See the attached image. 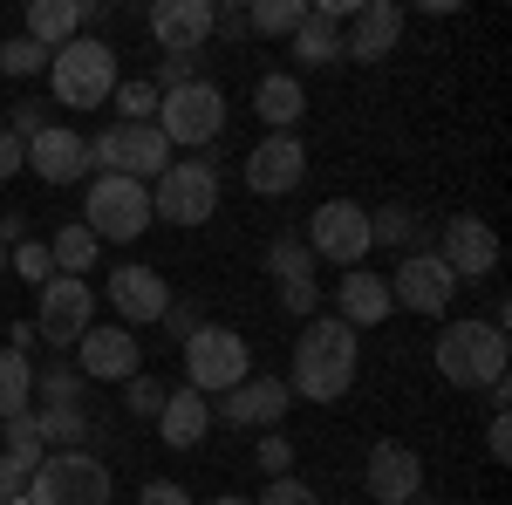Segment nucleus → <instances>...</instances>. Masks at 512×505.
Returning a JSON list of instances; mask_svg holds the SVG:
<instances>
[{"mask_svg": "<svg viewBox=\"0 0 512 505\" xmlns=\"http://www.w3.org/2000/svg\"><path fill=\"white\" fill-rule=\"evenodd\" d=\"M48 253H55V273H69V280H82V273L96 267V253H103V239L89 233L82 219H69L62 233L48 239Z\"/></svg>", "mask_w": 512, "mask_h": 505, "instance_id": "c85d7f7f", "label": "nucleus"}, {"mask_svg": "<svg viewBox=\"0 0 512 505\" xmlns=\"http://www.w3.org/2000/svg\"><path fill=\"white\" fill-rule=\"evenodd\" d=\"M355 369H362L355 328L335 314H308V328L294 342V369L280 383H287V396H308V403H342L355 389Z\"/></svg>", "mask_w": 512, "mask_h": 505, "instance_id": "f257e3e1", "label": "nucleus"}, {"mask_svg": "<svg viewBox=\"0 0 512 505\" xmlns=\"http://www.w3.org/2000/svg\"><path fill=\"white\" fill-rule=\"evenodd\" d=\"M390 280L369 267H349L342 273V287H335V321H349V328H376V321H390Z\"/></svg>", "mask_w": 512, "mask_h": 505, "instance_id": "5701e85b", "label": "nucleus"}, {"mask_svg": "<svg viewBox=\"0 0 512 505\" xmlns=\"http://www.w3.org/2000/svg\"><path fill=\"white\" fill-rule=\"evenodd\" d=\"M0 505H28V471L14 458H0Z\"/></svg>", "mask_w": 512, "mask_h": 505, "instance_id": "a18cd8bd", "label": "nucleus"}, {"mask_svg": "<svg viewBox=\"0 0 512 505\" xmlns=\"http://www.w3.org/2000/svg\"><path fill=\"white\" fill-rule=\"evenodd\" d=\"M110 308H117L123 328H158L164 308H171V280L158 267H144V260L110 267Z\"/></svg>", "mask_w": 512, "mask_h": 505, "instance_id": "2eb2a0df", "label": "nucleus"}, {"mask_svg": "<svg viewBox=\"0 0 512 505\" xmlns=\"http://www.w3.org/2000/svg\"><path fill=\"white\" fill-rule=\"evenodd\" d=\"M82 35V7L76 0H28V41H41L48 55L62 48V41Z\"/></svg>", "mask_w": 512, "mask_h": 505, "instance_id": "bb28decb", "label": "nucleus"}, {"mask_svg": "<svg viewBox=\"0 0 512 505\" xmlns=\"http://www.w3.org/2000/svg\"><path fill=\"white\" fill-rule=\"evenodd\" d=\"M144 28H151V41L164 55H198L212 41V0H158L144 14Z\"/></svg>", "mask_w": 512, "mask_h": 505, "instance_id": "aec40b11", "label": "nucleus"}, {"mask_svg": "<svg viewBox=\"0 0 512 505\" xmlns=\"http://www.w3.org/2000/svg\"><path fill=\"white\" fill-rule=\"evenodd\" d=\"M260 505H321V492L308 485V478H267V492H260Z\"/></svg>", "mask_w": 512, "mask_h": 505, "instance_id": "58836bf2", "label": "nucleus"}, {"mask_svg": "<svg viewBox=\"0 0 512 505\" xmlns=\"http://www.w3.org/2000/svg\"><path fill=\"white\" fill-rule=\"evenodd\" d=\"M41 69H48V48H41V41H28V35L0 41V76L28 82V76H41Z\"/></svg>", "mask_w": 512, "mask_h": 505, "instance_id": "c9c22d12", "label": "nucleus"}, {"mask_svg": "<svg viewBox=\"0 0 512 505\" xmlns=\"http://www.w3.org/2000/svg\"><path fill=\"white\" fill-rule=\"evenodd\" d=\"M301 21H308V0H253L246 7V28L253 35H274V41H287Z\"/></svg>", "mask_w": 512, "mask_h": 505, "instance_id": "2f4dec72", "label": "nucleus"}, {"mask_svg": "<svg viewBox=\"0 0 512 505\" xmlns=\"http://www.w3.org/2000/svg\"><path fill=\"white\" fill-rule=\"evenodd\" d=\"M164 396H171V389H164L158 376H130V383H123V410H130V417H151V424H158Z\"/></svg>", "mask_w": 512, "mask_h": 505, "instance_id": "4c0bfd02", "label": "nucleus"}, {"mask_svg": "<svg viewBox=\"0 0 512 505\" xmlns=\"http://www.w3.org/2000/svg\"><path fill=\"white\" fill-rule=\"evenodd\" d=\"M212 505H253V499H233V492H226V499H212Z\"/></svg>", "mask_w": 512, "mask_h": 505, "instance_id": "3c124183", "label": "nucleus"}, {"mask_svg": "<svg viewBox=\"0 0 512 505\" xmlns=\"http://www.w3.org/2000/svg\"><path fill=\"white\" fill-rule=\"evenodd\" d=\"M35 342H41V335H35V321H7V349H14V355H28Z\"/></svg>", "mask_w": 512, "mask_h": 505, "instance_id": "09e8293b", "label": "nucleus"}, {"mask_svg": "<svg viewBox=\"0 0 512 505\" xmlns=\"http://www.w3.org/2000/svg\"><path fill=\"white\" fill-rule=\"evenodd\" d=\"M82 226L103 239V246H130V239H144V226H151V185L96 171V178H89V205H82Z\"/></svg>", "mask_w": 512, "mask_h": 505, "instance_id": "0eeeda50", "label": "nucleus"}, {"mask_svg": "<svg viewBox=\"0 0 512 505\" xmlns=\"http://www.w3.org/2000/svg\"><path fill=\"white\" fill-rule=\"evenodd\" d=\"M21 239H28V212H7L0 219V246H21Z\"/></svg>", "mask_w": 512, "mask_h": 505, "instance_id": "8fccbe9b", "label": "nucleus"}, {"mask_svg": "<svg viewBox=\"0 0 512 505\" xmlns=\"http://www.w3.org/2000/svg\"><path fill=\"white\" fill-rule=\"evenodd\" d=\"M0 130H7V137H14V144H35L41 130H48V110H41V103H14V110H7V123H0Z\"/></svg>", "mask_w": 512, "mask_h": 505, "instance_id": "ea45409f", "label": "nucleus"}, {"mask_svg": "<svg viewBox=\"0 0 512 505\" xmlns=\"http://www.w3.org/2000/svg\"><path fill=\"white\" fill-rule=\"evenodd\" d=\"M178 349H185V389H198V396H226L253 376V349L239 328H198Z\"/></svg>", "mask_w": 512, "mask_h": 505, "instance_id": "1a4fd4ad", "label": "nucleus"}, {"mask_svg": "<svg viewBox=\"0 0 512 505\" xmlns=\"http://www.w3.org/2000/svg\"><path fill=\"white\" fill-rule=\"evenodd\" d=\"M267 273H274V287H280V308L308 321L315 301H321V294H315V253H308L294 233H280L274 246H267Z\"/></svg>", "mask_w": 512, "mask_h": 505, "instance_id": "412c9836", "label": "nucleus"}, {"mask_svg": "<svg viewBox=\"0 0 512 505\" xmlns=\"http://www.w3.org/2000/svg\"><path fill=\"white\" fill-rule=\"evenodd\" d=\"M164 328H171V335H178V342H192L198 328H205V314H198L192 301H178V294H171V308H164Z\"/></svg>", "mask_w": 512, "mask_h": 505, "instance_id": "37998d69", "label": "nucleus"}, {"mask_svg": "<svg viewBox=\"0 0 512 505\" xmlns=\"http://www.w3.org/2000/svg\"><path fill=\"white\" fill-rule=\"evenodd\" d=\"M117 48L103 35H76L62 41L55 55H48V89H55V103L62 110H103L110 96H117Z\"/></svg>", "mask_w": 512, "mask_h": 505, "instance_id": "7ed1b4c3", "label": "nucleus"}, {"mask_svg": "<svg viewBox=\"0 0 512 505\" xmlns=\"http://www.w3.org/2000/svg\"><path fill=\"white\" fill-rule=\"evenodd\" d=\"M117 123H158V89L151 82H117Z\"/></svg>", "mask_w": 512, "mask_h": 505, "instance_id": "e433bc0d", "label": "nucleus"}, {"mask_svg": "<svg viewBox=\"0 0 512 505\" xmlns=\"http://www.w3.org/2000/svg\"><path fill=\"white\" fill-rule=\"evenodd\" d=\"M185 82H198L192 55H164V62H158V82H151V89H158V96H171V89H185Z\"/></svg>", "mask_w": 512, "mask_h": 505, "instance_id": "79ce46f5", "label": "nucleus"}, {"mask_svg": "<svg viewBox=\"0 0 512 505\" xmlns=\"http://www.w3.org/2000/svg\"><path fill=\"white\" fill-rule=\"evenodd\" d=\"M89 164L110 171V178H137V185H158L164 164H171V144H164L158 123H110L89 137Z\"/></svg>", "mask_w": 512, "mask_h": 505, "instance_id": "6e6552de", "label": "nucleus"}, {"mask_svg": "<svg viewBox=\"0 0 512 505\" xmlns=\"http://www.w3.org/2000/svg\"><path fill=\"white\" fill-rule=\"evenodd\" d=\"M82 396H89V376H82L76 362H48V369L35 376L41 410H82Z\"/></svg>", "mask_w": 512, "mask_h": 505, "instance_id": "cd10ccee", "label": "nucleus"}, {"mask_svg": "<svg viewBox=\"0 0 512 505\" xmlns=\"http://www.w3.org/2000/svg\"><path fill=\"white\" fill-rule=\"evenodd\" d=\"M14 171H28V144H14V137L0 130V178H14Z\"/></svg>", "mask_w": 512, "mask_h": 505, "instance_id": "de8ad7c7", "label": "nucleus"}, {"mask_svg": "<svg viewBox=\"0 0 512 505\" xmlns=\"http://www.w3.org/2000/svg\"><path fill=\"white\" fill-rule=\"evenodd\" d=\"M390 280V301L410 314H451V294H458V280H451V267L437 260V253H403L396 260V273H383Z\"/></svg>", "mask_w": 512, "mask_h": 505, "instance_id": "f8f14e48", "label": "nucleus"}, {"mask_svg": "<svg viewBox=\"0 0 512 505\" xmlns=\"http://www.w3.org/2000/svg\"><path fill=\"white\" fill-rule=\"evenodd\" d=\"M246 192L253 198H287L301 178H308V144L287 130V137H260L253 151H246Z\"/></svg>", "mask_w": 512, "mask_h": 505, "instance_id": "ddd939ff", "label": "nucleus"}, {"mask_svg": "<svg viewBox=\"0 0 512 505\" xmlns=\"http://www.w3.org/2000/svg\"><path fill=\"white\" fill-rule=\"evenodd\" d=\"M0 280H7V246H0Z\"/></svg>", "mask_w": 512, "mask_h": 505, "instance_id": "603ef678", "label": "nucleus"}, {"mask_svg": "<svg viewBox=\"0 0 512 505\" xmlns=\"http://www.w3.org/2000/svg\"><path fill=\"white\" fill-rule=\"evenodd\" d=\"M369 239H376V246H403V253H417V212H410V205H383V212H369Z\"/></svg>", "mask_w": 512, "mask_h": 505, "instance_id": "72a5a7b5", "label": "nucleus"}, {"mask_svg": "<svg viewBox=\"0 0 512 505\" xmlns=\"http://www.w3.org/2000/svg\"><path fill=\"white\" fill-rule=\"evenodd\" d=\"M362 478H369V499L376 505H417V492H424V458H417L410 444L383 437V444H369Z\"/></svg>", "mask_w": 512, "mask_h": 505, "instance_id": "dca6fc26", "label": "nucleus"}, {"mask_svg": "<svg viewBox=\"0 0 512 505\" xmlns=\"http://www.w3.org/2000/svg\"><path fill=\"white\" fill-rule=\"evenodd\" d=\"M253 458H260L267 478H287V471H294V444H287V437H260V444H253Z\"/></svg>", "mask_w": 512, "mask_h": 505, "instance_id": "a19ab883", "label": "nucleus"}, {"mask_svg": "<svg viewBox=\"0 0 512 505\" xmlns=\"http://www.w3.org/2000/svg\"><path fill=\"white\" fill-rule=\"evenodd\" d=\"M485 451H492L499 465L512 458V417H506V410H492V424H485Z\"/></svg>", "mask_w": 512, "mask_h": 505, "instance_id": "49530a36", "label": "nucleus"}, {"mask_svg": "<svg viewBox=\"0 0 512 505\" xmlns=\"http://www.w3.org/2000/svg\"><path fill=\"white\" fill-rule=\"evenodd\" d=\"M205 430H212V403H205L198 389L178 383L171 396H164V410H158V437L171 444V451H198Z\"/></svg>", "mask_w": 512, "mask_h": 505, "instance_id": "a878e982", "label": "nucleus"}, {"mask_svg": "<svg viewBox=\"0 0 512 505\" xmlns=\"http://www.w3.org/2000/svg\"><path fill=\"white\" fill-rule=\"evenodd\" d=\"M287 383L280 376H246L239 389H226V417L233 424H246V430H274L280 417H287Z\"/></svg>", "mask_w": 512, "mask_h": 505, "instance_id": "393cba45", "label": "nucleus"}, {"mask_svg": "<svg viewBox=\"0 0 512 505\" xmlns=\"http://www.w3.org/2000/svg\"><path fill=\"white\" fill-rule=\"evenodd\" d=\"M21 410H35V362L14 355V349H0V424L21 417Z\"/></svg>", "mask_w": 512, "mask_h": 505, "instance_id": "c756f323", "label": "nucleus"}, {"mask_svg": "<svg viewBox=\"0 0 512 505\" xmlns=\"http://www.w3.org/2000/svg\"><path fill=\"white\" fill-rule=\"evenodd\" d=\"M158 130H164V144H171V151L185 144L192 157H205L219 137H226V89L198 76V82H185V89L158 96Z\"/></svg>", "mask_w": 512, "mask_h": 505, "instance_id": "20e7f679", "label": "nucleus"}, {"mask_svg": "<svg viewBox=\"0 0 512 505\" xmlns=\"http://www.w3.org/2000/svg\"><path fill=\"white\" fill-rule=\"evenodd\" d=\"M110 499H117V478L89 451H55L28 478V505H110Z\"/></svg>", "mask_w": 512, "mask_h": 505, "instance_id": "39448f33", "label": "nucleus"}, {"mask_svg": "<svg viewBox=\"0 0 512 505\" xmlns=\"http://www.w3.org/2000/svg\"><path fill=\"white\" fill-rule=\"evenodd\" d=\"M506 362H512V342L506 328H492V321H444L437 328V376L451 389H499L506 383Z\"/></svg>", "mask_w": 512, "mask_h": 505, "instance_id": "f03ea898", "label": "nucleus"}, {"mask_svg": "<svg viewBox=\"0 0 512 505\" xmlns=\"http://www.w3.org/2000/svg\"><path fill=\"white\" fill-rule=\"evenodd\" d=\"M76 369L89 383H130V376H144V349H137V335L130 328H89L76 342Z\"/></svg>", "mask_w": 512, "mask_h": 505, "instance_id": "f3484780", "label": "nucleus"}, {"mask_svg": "<svg viewBox=\"0 0 512 505\" xmlns=\"http://www.w3.org/2000/svg\"><path fill=\"white\" fill-rule=\"evenodd\" d=\"M362 0H321L308 7V21L287 35V55L301 62V69H328V62H342V21H349Z\"/></svg>", "mask_w": 512, "mask_h": 505, "instance_id": "a211bd4d", "label": "nucleus"}, {"mask_svg": "<svg viewBox=\"0 0 512 505\" xmlns=\"http://www.w3.org/2000/svg\"><path fill=\"white\" fill-rule=\"evenodd\" d=\"M315 260L328 267H362L369 253H376V239H369V212L355 205V198H328L315 205V219H308V239H301Z\"/></svg>", "mask_w": 512, "mask_h": 505, "instance_id": "9d476101", "label": "nucleus"}, {"mask_svg": "<svg viewBox=\"0 0 512 505\" xmlns=\"http://www.w3.org/2000/svg\"><path fill=\"white\" fill-rule=\"evenodd\" d=\"M0 437H7V451H0V458H14V465H21L28 478H35V465L48 458V444H41V430H35V410L7 417V424H0Z\"/></svg>", "mask_w": 512, "mask_h": 505, "instance_id": "473e14b6", "label": "nucleus"}, {"mask_svg": "<svg viewBox=\"0 0 512 505\" xmlns=\"http://www.w3.org/2000/svg\"><path fill=\"white\" fill-rule=\"evenodd\" d=\"M396 41H403V7L396 0H362L342 21V55L349 62H383Z\"/></svg>", "mask_w": 512, "mask_h": 505, "instance_id": "6ab92c4d", "label": "nucleus"}, {"mask_svg": "<svg viewBox=\"0 0 512 505\" xmlns=\"http://www.w3.org/2000/svg\"><path fill=\"white\" fill-rule=\"evenodd\" d=\"M137 505H192V492H185L178 478H144V492H137Z\"/></svg>", "mask_w": 512, "mask_h": 505, "instance_id": "c03bdc74", "label": "nucleus"}, {"mask_svg": "<svg viewBox=\"0 0 512 505\" xmlns=\"http://www.w3.org/2000/svg\"><path fill=\"white\" fill-rule=\"evenodd\" d=\"M7 273H21L28 287H48V280H55V253H48V239H21V246H7Z\"/></svg>", "mask_w": 512, "mask_h": 505, "instance_id": "f704fd0d", "label": "nucleus"}, {"mask_svg": "<svg viewBox=\"0 0 512 505\" xmlns=\"http://www.w3.org/2000/svg\"><path fill=\"white\" fill-rule=\"evenodd\" d=\"M219 212V164L212 157H171L164 164V178L151 185V219L164 226H205Z\"/></svg>", "mask_w": 512, "mask_h": 505, "instance_id": "423d86ee", "label": "nucleus"}, {"mask_svg": "<svg viewBox=\"0 0 512 505\" xmlns=\"http://www.w3.org/2000/svg\"><path fill=\"white\" fill-rule=\"evenodd\" d=\"M89 328H96V294H89V280L55 273V280L41 287V301H35V335L48 349H76Z\"/></svg>", "mask_w": 512, "mask_h": 505, "instance_id": "9b49d317", "label": "nucleus"}, {"mask_svg": "<svg viewBox=\"0 0 512 505\" xmlns=\"http://www.w3.org/2000/svg\"><path fill=\"white\" fill-rule=\"evenodd\" d=\"M28 164H35L41 185H76V178H89V137H82V130H62V123H48L35 144H28Z\"/></svg>", "mask_w": 512, "mask_h": 505, "instance_id": "4be33fe9", "label": "nucleus"}, {"mask_svg": "<svg viewBox=\"0 0 512 505\" xmlns=\"http://www.w3.org/2000/svg\"><path fill=\"white\" fill-rule=\"evenodd\" d=\"M35 430H41V444H55V451H82L96 437L89 410H35Z\"/></svg>", "mask_w": 512, "mask_h": 505, "instance_id": "7c9ffc66", "label": "nucleus"}, {"mask_svg": "<svg viewBox=\"0 0 512 505\" xmlns=\"http://www.w3.org/2000/svg\"><path fill=\"white\" fill-rule=\"evenodd\" d=\"M437 260L451 267L458 287H465V280H492V273H499V233H492L485 219H472V212H458V219H444Z\"/></svg>", "mask_w": 512, "mask_h": 505, "instance_id": "4468645a", "label": "nucleus"}, {"mask_svg": "<svg viewBox=\"0 0 512 505\" xmlns=\"http://www.w3.org/2000/svg\"><path fill=\"white\" fill-rule=\"evenodd\" d=\"M253 117L267 123V137H287L294 123L308 117V89H301V76H287V69L260 76L253 82Z\"/></svg>", "mask_w": 512, "mask_h": 505, "instance_id": "b1692460", "label": "nucleus"}, {"mask_svg": "<svg viewBox=\"0 0 512 505\" xmlns=\"http://www.w3.org/2000/svg\"><path fill=\"white\" fill-rule=\"evenodd\" d=\"M417 505H444V499H417Z\"/></svg>", "mask_w": 512, "mask_h": 505, "instance_id": "864d4df0", "label": "nucleus"}]
</instances>
